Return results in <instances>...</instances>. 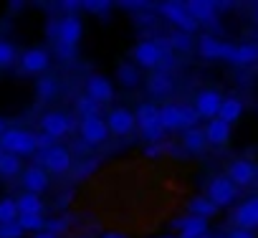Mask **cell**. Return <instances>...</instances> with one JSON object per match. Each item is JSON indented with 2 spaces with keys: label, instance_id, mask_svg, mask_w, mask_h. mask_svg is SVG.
I'll return each mask as SVG.
<instances>
[{
  "label": "cell",
  "instance_id": "cell-1",
  "mask_svg": "<svg viewBox=\"0 0 258 238\" xmlns=\"http://www.w3.org/2000/svg\"><path fill=\"white\" fill-rule=\"evenodd\" d=\"M135 116H137V130L142 132V137L150 145H160L165 140V130L160 125V106L157 104H150V101L140 104Z\"/></svg>",
  "mask_w": 258,
  "mask_h": 238
},
{
  "label": "cell",
  "instance_id": "cell-36",
  "mask_svg": "<svg viewBox=\"0 0 258 238\" xmlns=\"http://www.w3.org/2000/svg\"><path fill=\"white\" fill-rule=\"evenodd\" d=\"M0 238H23V228L18 225V220L0 225Z\"/></svg>",
  "mask_w": 258,
  "mask_h": 238
},
{
  "label": "cell",
  "instance_id": "cell-26",
  "mask_svg": "<svg viewBox=\"0 0 258 238\" xmlns=\"http://www.w3.org/2000/svg\"><path fill=\"white\" fill-rule=\"evenodd\" d=\"M23 172V160L11 155V152H3L0 155V177H18Z\"/></svg>",
  "mask_w": 258,
  "mask_h": 238
},
{
  "label": "cell",
  "instance_id": "cell-29",
  "mask_svg": "<svg viewBox=\"0 0 258 238\" xmlns=\"http://www.w3.org/2000/svg\"><path fill=\"white\" fill-rule=\"evenodd\" d=\"M58 94V81L53 79V76H41L38 81H36V96L41 99V101H48V99H53Z\"/></svg>",
  "mask_w": 258,
  "mask_h": 238
},
{
  "label": "cell",
  "instance_id": "cell-11",
  "mask_svg": "<svg viewBox=\"0 0 258 238\" xmlns=\"http://www.w3.org/2000/svg\"><path fill=\"white\" fill-rule=\"evenodd\" d=\"M233 223L240 230H258V195L245 198L235 210H233Z\"/></svg>",
  "mask_w": 258,
  "mask_h": 238
},
{
  "label": "cell",
  "instance_id": "cell-37",
  "mask_svg": "<svg viewBox=\"0 0 258 238\" xmlns=\"http://www.w3.org/2000/svg\"><path fill=\"white\" fill-rule=\"evenodd\" d=\"M66 228H69V220H66V218H51V220H46V230H48V233L61 235Z\"/></svg>",
  "mask_w": 258,
  "mask_h": 238
},
{
  "label": "cell",
  "instance_id": "cell-24",
  "mask_svg": "<svg viewBox=\"0 0 258 238\" xmlns=\"http://www.w3.org/2000/svg\"><path fill=\"white\" fill-rule=\"evenodd\" d=\"M18 203V213L21 215H41L43 213V200L41 195H33V193H23L16 198Z\"/></svg>",
  "mask_w": 258,
  "mask_h": 238
},
{
  "label": "cell",
  "instance_id": "cell-30",
  "mask_svg": "<svg viewBox=\"0 0 258 238\" xmlns=\"http://www.w3.org/2000/svg\"><path fill=\"white\" fill-rule=\"evenodd\" d=\"M187 208H190V215H198V218H205V220H208L210 215H215V210H218V208H215V205H213V203L205 198V195H198V198H192Z\"/></svg>",
  "mask_w": 258,
  "mask_h": 238
},
{
  "label": "cell",
  "instance_id": "cell-32",
  "mask_svg": "<svg viewBox=\"0 0 258 238\" xmlns=\"http://www.w3.org/2000/svg\"><path fill=\"white\" fill-rule=\"evenodd\" d=\"M18 225L23 228V233L28 230V233H41V230H46V218H43V213L41 215H18Z\"/></svg>",
  "mask_w": 258,
  "mask_h": 238
},
{
  "label": "cell",
  "instance_id": "cell-15",
  "mask_svg": "<svg viewBox=\"0 0 258 238\" xmlns=\"http://www.w3.org/2000/svg\"><path fill=\"white\" fill-rule=\"evenodd\" d=\"M48 172L41 167V165H31L21 172V185L26 193H33V195H41L46 188H48Z\"/></svg>",
  "mask_w": 258,
  "mask_h": 238
},
{
  "label": "cell",
  "instance_id": "cell-35",
  "mask_svg": "<svg viewBox=\"0 0 258 238\" xmlns=\"http://www.w3.org/2000/svg\"><path fill=\"white\" fill-rule=\"evenodd\" d=\"M170 48L172 51H180V53H185V51H190L192 48V36L190 33H182V31H175L172 36H170Z\"/></svg>",
  "mask_w": 258,
  "mask_h": 238
},
{
  "label": "cell",
  "instance_id": "cell-21",
  "mask_svg": "<svg viewBox=\"0 0 258 238\" xmlns=\"http://www.w3.org/2000/svg\"><path fill=\"white\" fill-rule=\"evenodd\" d=\"M147 89L152 96L162 99V96H170L172 94V76L170 71H155L150 79H147Z\"/></svg>",
  "mask_w": 258,
  "mask_h": 238
},
{
  "label": "cell",
  "instance_id": "cell-20",
  "mask_svg": "<svg viewBox=\"0 0 258 238\" xmlns=\"http://www.w3.org/2000/svg\"><path fill=\"white\" fill-rule=\"evenodd\" d=\"M185 8L190 11V16L198 21V26L200 23H205V26H213L215 23V6L213 3H208V0H190V3H185Z\"/></svg>",
  "mask_w": 258,
  "mask_h": 238
},
{
  "label": "cell",
  "instance_id": "cell-5",
  "mask_svg": "<svg viewBox=\"0 0 258 238\" xmlns=\"http://www.w3.org/2000/svg\"><path fill=\"white\" fill-rule=\"evenodd\" d=\"M38 165L48 172V175H63L71 170V152L61 145H53L46 152H38Z\"/></svg>",
  "mask_w": 258,
  "mask_h": 238
},
{
  "label": "cell",
  "instance_id": "cell-28",
  "mask_svg": "<svg viewBox=\"0 0 258 238\" xmlns=\"http://www.w3.org/2000/svg\"><path fill=\"white\" fill-rule=\"evenodd\" d=\"M116 79H119V84L124 89H135L140 84V69L135 64H121L116 69Z\"/></svg>",
  "mask_w": 258,
  "mask_h": 238
},
{
  "label": "cell",
  "instance_id": "cell-48",
  "mask_svg": "<svg viewBox=\"0 0 258 238\" xmlns=\"http://www.w3.org/2000/svg\"><path fill=\"white\" fill-rule=\"evenodd\" d=\"M255 183H258V172H255Z\"/></svg>",
  "mask_w": 258,
  "mask_h": 238
},
{
  "label": "cell",
  "instance_id": "cell-25",
  "mask_svg": "<svg viewBox=\"0 0 258 238\" xmlns=\"http://www.w3.org/2000/svg\"><path fill=\"white\" fill-rule=\"evenodd\" d=\"M182 145H185L187 152H203V150L208 147V142H205V132H203L200 127H190V130H185V132H182Z\"/></svg>",
  "mask_w": 258,
  "mask_h": 238
},
{
  "label": "cell",
  "instance_id": "cell-10",
  "mask_svg": "<svg viewBox=\"0 0 258 238\" xmlns=\"http://www.w3.org/2000/svg\"><path fill=\"white\" fill-rule=\"evenodd\" d=\"M195 111L203 116V119H215L220 114V106H223V94L218 89H203L195 94V101H192Z\"/></svg>",
  "mask_w": 258,
  "mask_h": 238
},
{
  "label": "cell",
  "instance_id": "cell-3",
  "mask_svg": "<svg viewBox=\"0 0 258 238\" xmlns=\"http://www.w3.org/2000/svg\"><path fill=\"white\" fill-rule=\"evenodd\" d=\"M165 46L157 43V41H140L135 48H132V64L137 69H147V71H157L162 66V58H165Z\"/></svg>",
  "mask_w": 258,
  "mask_h": 238
},
{
  "label": "cell",
  "instance_id": "cell-41",
  "mask_svg": "<svg viewBox=\"0 0 258 238\" xmlns=\"http://www.w3.org/2000/svg\"><path fill=\"white\" fill-rule=\"evenodd\" d=\"M225 238H255L250 230H240V228H235V230H230Z\"/></svg>",
  "mask_w": 258,
  "mask_h": 238
},
{
  "label": "cell",
  "instance_id": "cell-8",
  "mask_svg": "<svg viewBox=\"0 0 258 238\" xmlns=\"http://www.w3.org/2000/svg\"><path fill=\"white\" fill-rule=\"evenodd\" d=\"M71 130H74V119L66 111H46L41 116V132L53 137V140L66 137Z\"/></svg>",
  "mask_w": 258,
  "mask_h": 238
},
{
  "label": "cell",
  "instance_id": "cell-13",
  "mask_svg": "<svg viewBox=\"0 0 258 238\" xmlns=\"http://www.w3.org/2000/svg\"><path fill=\"white\" fill-rule=\"evenodd\" d=\"M81 33H84V26H81V18L76 13H69L58 21V38L56 43H63V46H74L79 48V41H81Z\"/></svg>",
  "mask_w": 258,
  "mask_h": 238
},
{
  "label": "cell",
  "instance_id": "cell-17",
  "mask_svg": "<svg viewBox=\"0 0 258 238\" xmlns=\"http://www.w3.org/2000/svg\"><path fill=\"white\" fill-rule=\"evenodd\" d=\"M177 235L180 238H205L208 235V220L198 218V215H185L175 220Z\"/></svg>",
  "mask_w": 258,
  "mask_h": 238
},
{
  "label": "cell",
  "instance_id": "cell-47",
  "mask_svg": "<svg viewBox=\"0 0 258 238\" xmlns=\"http://www.w3.org/2000/svg\"><path fill=\"white\" fill-rule=\"evenodd\" d=\"M3 152H6V150H3V145H0V155H3Z\"/></svg>",
  "mask_w": 258,
  "mask_h": 238
},
{
  "label": "cell",
  "instance_id": "cell-19",
  "mask_svg": "<svg viewBox=\"0 0 258 238\" xmlns=\"http://www.w3.org/2000/svg\"><path fill=\"white\" fill-rule=\"evenodd\" d=\"M203 132H205V142L213 145V147H225L228 140H230V125L223 122V119H218V116L210 119Z\"/></svg>",
  "mask_w": 258,
  "mask_h": 238
},
{
  "label": "cell",
  "instance_id": "cell-40",
  "mask_svg": "<svg viewBox=\"0 0 258 238\" xmlns=\"http://www.w3.org/2000/svg\"><path fill=\"white\" fill-rule=\"evenodd\" d=\"M81 8H86V11H91V13H101V16H106V11L111 8L109 3H81Z\"/></svg>",
  "mask_w": 258,
  "mask_h": 238
},
{
  "label": "cell",
  "instance_id": "cell-34",
  "mask_svg": "<svg viewBox=\"0 0 258 238\" xmlns=\"http://www.w3.org/2000/svg\"><path fill=\"white\" fill-rule=\"evenodd\" d=\"M99 106H101V104H96V101L89 99L86 94H81V96L76 99V111L81 114V119H86V116H99Z\"/></svg>",
  "mask_w": 258,
  "mask_h": 238
},
{
  "label": "cell",
  "instance_id": "cell-18",
  "mask_svg": "<svg viewBox=\"0 0 258 238\" xmlns=\"http://www.w3.org/2000/svg\"><path fill=\"white\" fill-rule=\"evenodd\" d=\"M160 125L165 132H185V119H182V104H162L160 106Z\"/></svg>",
  "mask_w": 258,
  "mask_h": 238
},
{
  "label": "cell",
  "instance_id": "cell-45",
  "mask_svg": "<svg viewBox=\"0 0 258 238\" xmlns=\"http://www.w3.org/2000/svg\"><path fill=\"white\" fill-rule=\"evenodd\" d=\"M6 130H8V127H6V119H3V116H0V137H3V135H6Z\"/></svg>",
  "mask_w": 258,
  "mask_h": 238
},
{
  "label": "cell",
  "instance_id": "cell-7",
  "mask_svg": "<svg viewBox=\"0 0 258 238\" xmlns=\"http://www.w3.org/2000/svg\"><path fill=\"white\" fill-rule=\"evenodd\" d=\"M162 16L177 28V31H182V33H195L198 31V21L190 16V11L185 8V3H162Z\"/></svg>",
  "mask_w": 258,
  "mask_h": 238
},
{
  "label": "cell",
  "instance_id": "cell-43",
  "mask_svg": "<svg viewBox=\"0 0 258 238\" xmlns=\"http://www.w3.org/2000/svg\"><path fill=\"white\" fill-rule=\"evenodd\" d=\"M33 238H61V235H56V233H48V230H41V233H36Z\"/></svg>",
  "mask_w": 258,
  "mask_h": 238
},
{
  "label": "cell",
  "instance_id": "cell-31",
  "mask_svg": "<svg viewBox=\"0 0 258 238\" xmlns=\"http://www.w3.org/2000/svg\"><path fill=\"white\" fill-rule=\"evenodd\" d=\"M18 203L16 198H0V225L3 223H16L18 220Z\"/></svg>",
  "mask_w": 258,
  "mask_h": 238
},
{
  "label": "cell",
  "instance_id": "cell-33",
  "mask_svg": "<svg viewBox=\"0 0 258 238\" xmlns=\"http://www.w3.org/2000/svg\"><path fill=\"white\" fill-rule=\"evenodd\" d=\"M18 61V51L11 41H3L0 38V69H11L13 64Z\"/></svg>",
  "mask_w": 258,
  "mask_h": 238
},
{
  "label": "cell",
  "instance_id": "cell-46",
  "mask_svg": "<svg viewBox=\"0 0 258 238\" xmlns=\"http://www.w3.org/2000/svg\"><path fill=\"white\" fill-rule=\"evenodd\" d=\"M162 238H180V235H162Z\"/></svg>",
  "mask_w": 258,
  "mask_h": 238
},
{
  "label": "cell",
  "instance_id": "cell-38",
  "mask_svg": "<svg viewBox=\"0 0 258 238\" xmlns=\"http://www.w3.org/2000/svg\"><path fill=\"white\" fill-rule=\"evenodd\" d=\"M53 145H56L53 137H48V135H43V132L36 135V152H46V150H51Z\"/></svg>",
  "mask_w": 258,
  "mask_h": 238
},
{
  "label": "cell",
  "instance_id": "cell-27",
  "mask_svg": "<svg viewBox=\"0 0 258 238\" xmlns=\"http://www.w3.org/2000/svg\"><path fill=\"white\" fill-rule=\"evenodd\" d=\"M255 61H258V46L255 43H240V46H235L233 66H250Z\"/></svg>",
  "mask_w": 258,
  "mask_h": 238
},
{
  "label": "cell",
  "instance_id": "cell-23",
  "mask_svg": "<svg viewBox=\"0 0 258 238\" xmlns=\"http://www.w3.org/2000/svg\"><path fill=\"white\" fill-rule=\"evenodd\" d=\"M240 114H243V101H240V96H235V94L223 96V106H220L218 119L233 125V122H238V119H240Z\"/></svg>",
  "mask_w": 258,
  "mask_h": 238
},
{
  "label": "cell",
  "instance_id": "cell-14",
  "mask_svg": "<svg viewBox=\"0 0 258 238\" xmlns=\"http://www.w3.org/2000/svg\"><path fill=\"white\" fill-rule=\"evenodd\" d=\"M18 64H21V71L26 74H43L51 64V56L46 48H26L18 56Z\"/></svg>",
  "mask_w": 258,
  "mask_h": 238
},
{
  "label": "cell",
  "instance_id": "cell-2",
  "mask_svg": "<svg viewBox=\"0 0 258 238\" xmlns=\"http://www.w3.org/2000/svg\"><path fill=\"white\" fill-rule=\"evenodd\" d=\"M0 145H3L6 152L16 155V157H26L36 152V132L21 130V127H11L6 130V135L0 137Z\"/></svg>",
  "mask_w": 258,
  "mask_h": 238
},
{
  "label": "cell",
  "instance_id": "cell-6",
  "mask_svg": "<svg viewBox=\"0 0 258 238\" xmlns=\"http://www.w3.org/2000/svg\"><path fill=\"white\" fill-rule=\"evenodd\" d=\"M79 135H81L84 145H89V147H99V145H104L106 137H109L106 119H101V116H86V119H81Z\"/></svg>",
  "mask_w": 258,
  "mask_h": 238
},
{
  "label": "cell",
  "instance_id": "cell-44",
  "mask_svg": "<svg viewBox=\"0 0 258 238\" xmlns=\"http://www.w3.org/2000/svg\"><path fill=\"white\" fill-rule=\"evenodd\" d=\"M101 238H126L124 233H116V230H109V233H104Z\"/></svg>",
  "mask_w": 258,
  "mask_h": 238
},
{
  "label": "cell",
  "instance_id": "cell-42",
  "mask_svg": "<svg viewBox=\"0 0 258 238\" xmlns=\"http://www.w3.org/2000/svg\"><path fill=\"white\" fill-rule=\"evenodd\" d=\"M160 152H162L160 145H147V147H145V155H147V157H157Z\"/></svg>",
  "mask_w": 258,
  "mask_h": 238
},
{
  "label": "cell",
  "instance_id": "cell-4",
  "mask_svg": "<svg viewBox=\"0 0 258 238\" xmlns=\"http://www.w3.org/2000/svg\"><path fill=\"white\" fill-rule=\"evenodd\" d=\"M205 198H208L215 208H228V205H233V200L238 198V188L228 180V175H215V177L208 183Z\"/></svg>",
  "mask_w": 258,
  "mask_h": 238
},
{
  "label": "cell",
  "instance_id": "cell-16",
  "mask_svg": "<svg viewBox=\"0 0 258 238\" xmlns=\"http://www.w3.org/2000/svg\"><path fill=\"white\" fill-rule=\"evenodd\" d=\"M86 96L94 99L96 104H106V101H111V96H114V86H111V81H109L106 76L91 74V76L86 79Z\"/></svg>",
  "mask_w": 258,
  "mask_h": 238
},
{
  "label": "cell",
  "instance_id": "cell-9",
  "mask_svg": "<svg viewBox=\"0 0 258 238\" xmlns=\"http://www.w3.org/2000/svg\"><path fill=\"white\" fill-rule=\"evenodd\" d=\"M106 127H109V135H116V137H126L132 135L135 127H137V116L135 111H129L124 106H116L106 114Z\"/></svg>",
  "mask_w": 258,
  "mask_h": 238
},
{
  "label": "cell",
  "instance_id": "cell-39",
  "mask_svg": "<svg viewBox=\"0 0 258 238\" xmlns=\"http://www.w3.org/2000/svg\"><path fill=\"white\" fill-rule=\"evenodd\" d=\"M56 56H58L61 61H71V58L76 56V48H74V46H63V43H56Z\"/></svg>",
  "mask_w": 258,
  "mask_h": 238
},
{
  "label": "cell",
  "instance_id": "cell-22",
  "mask_svg": "<svg viewBox=\"0 0 258 238\" xmlns=\"http://www.w3.org/2000/svg\"><path fill=\"white\" fill-rule=\"evenodd\" d=\"M223 41H218L215 36H200L198 38V53L208 61H223Z\"/></svg>",
  "mask_w": 258,
  "mask_h": 238
},
{
  "label": "cell",
  "instance_id": "cell-12",
  "mask_svg": "<svg viewBox=\"0 0 258 238\" xmlns=\"http://www.w3.org/2000/svg\"><path fill=\"white\" fill-rule=\"evenodd\" d=\"M255 172H258V165L253 160H233L230 167H228V180L235 185V188H248L255 183Z\"/></svg>",
  "mask_w": 258,
  "mask_h": 238
}]
</instances>
